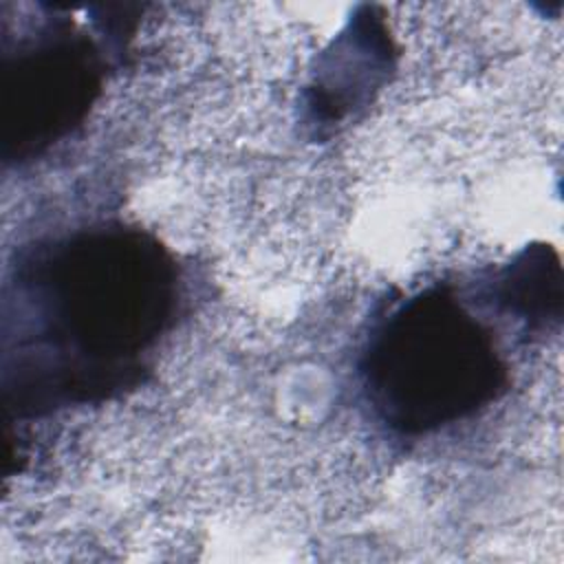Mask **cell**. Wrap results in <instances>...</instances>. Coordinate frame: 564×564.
I'll return each mask as SVG.
<instances>
[{
	"label": "cell",
	"instance_id": "5",
	"mask_svg": "<svg viewBox=\"0 0 564 564\" xmlns=\"http://www.w3.org/2000/svg\"><path fill=\"white\" fill-rule=\"evenodd\" d=\"M494 297L522 319L531 330H544L560 324L562 315V267L549 245L524 247L500 273Z\"/></svg>",
	"mask_w": 564,
	"mask_h": 564
},
{
	"label": "cell",
	"instance_id": "1",
	"mask_svg": "<svg viewBox=\"0 0 564 564\" xmlns=\"http://www.w3.org/2000/svg\"><path fill=\"white\" fill-rule=\"evenodd\" d=\"M178 271L150 234L97 225L26 247L4 284L2 392L40 416L132 388L172 326Z\"/></svg>",
	"mask_w": 564,
	"mask_h": 564
},
{
	"label": "cell",
	"instance_id": "3",
	"mask_svg": "<svg viewBox=\"0 0 564 564\" xmlns=\"http://www.w3.org/2000/svg\"><path fill=\"white\" fill-rule=\"evenodd\" d=\"M97 46L70 22L53 20L4 53L2 156L24 163L68 137L101 90Z\"/></svg>",
	"mask_w": 564,
	"mask_h": 564
},
{
	"label": "cell",
	"instance_id": "4",
	"mask_svg": "<svg viewBox=\"0 0 564 564\" xmlns=\"http://www.w3.org/2000/svg\"><path fill=\"white\" fill-rule=\"evenodd\" d=\"M394 66V44L375 7H361L324 53L308 88L313 123H341L366 106Z\"/></svg>",
	"mask_w": 564,
	"mask_h": 564
},
{
	"label": "cell",
	"instance_id": "2",
	"mask_svg": "<svg viewBox=\"0 0 564 564\" xmlns=\"http://www.w3.org/2000/svg\"><path fill=\"white\" fill-rule=\"evenodd\" d=\"M359 372L375 414L410 436L476 414L507 386L494 335L441 286L403 300L375 326Z\"/></svg>",
	"mask_w": 564,
	"mask_h": 564
}]
</instances>
